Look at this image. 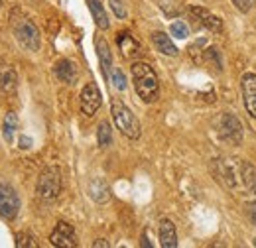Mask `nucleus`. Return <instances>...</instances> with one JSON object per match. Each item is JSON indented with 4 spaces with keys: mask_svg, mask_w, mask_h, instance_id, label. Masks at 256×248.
<instances>
[{
    "mask_svg": "<svg viewBox=\"0 0 256 248\" xmlns=\"http://www.w3.org/2000/svg\"><path fill=\"white\" fill-rule=\"evenodd\" d=\"M232 4L240 10V12H250L252 10V6H254V0H232Z\"/></svg>",
    "mask_w": 256,
    "mask_h": 248,
    "instance_id": "bb28decb",
    "label": "nucleus"
},
{
    "mask_svg": "<svg viewBox=\"0 0 256 248\" xmlns=\"http://www.w3.org/2000/svg\"><path fill=\"white\" fill-rule=\"evenodd\" d=\"M87 6H89V10H91V16H93V20H95L96 28L108 30L110 22H108V16H106V10H104L102 2H100V0H87Z\"/></svg>",
    "mask_w": 256,
    "mask_h": 248,
    "instance_id": "aec40b11",
    "label": "nucleus"
},
{
    "mask_svg": "<svg viewBox=\"0 0 256 248\" xmlns=\"http://www.w3.org/2000/svg\"><path fill=\"white\" fill-rule=\"evenodd\" d=\"M190 10H192L193 16H195L209 32H215V34H221V32H223V22H221L219 16L211 14L209 10H205V8H201V6H192Z\"/></svg>",
    "mask_w": 256,
    "mask_h": 248,
    "instance_id": "9b49d317",
    "label": "nucleus"
},
{
    "mask_svg": "<svg viewBox=\"0 0 256 248\" xmlns=\"http://www.w3.org/2000/svg\"><path fill=\"white\" fill-rule=\"evenodd\" d=\"M160 244L164 248H176L178 246V232H176V224L170 218H162L160 220Z\"/></svg>",
    "mask_w": 256,
    "mask_h": 248,
    "instance_id": "dca6fc26",
    "label": "nucleus"
},
{
    "mask_svg": "<svg viewBox=\"0 0 256 248\" xmlns=\"http://www.w3.org/2000/svg\"><path fill=\"white\" fill-rule=\"evenodd\" d=\"M240 89H242V100L246 112L256 118V75L254 73H244L240 77Z\"/></svg>",
    "mask_w": 256,
    "mask_h": 248,
    "instance_id": "9d476101",
    "label": "nucleus"
},
{
    "mask_svg": "<svg viewBox=\"0 0 256 248\" xmlns=\"http://www.w3.org/2000/svg\"><path fill=\"white\" fill-rule=\"evenodd\" d=\"M238 176H240V180H242V186L246 187V191L256 195V168L254 166H252L250 162H246V160H240V162H238Z\"/></svg>",
    "mask_w": 256,
    "mask_h": 248,
    "instance_id": "a211bd4d",
    "label": "nucleus"
},
{
    "mask_svg": "<svg viewBox=\"0 0 256 248\" xmlns=\"http://www.w3.org/2000/svg\"><path fill=\"white\" fill-rule=\"evenodd\" d=\"M152 44H154V48L164 54V56H170V58H178V48H176V44L172 42V38L168 36V34H164V32H154L152 34Z\"/></svg>",
    "mask_w": 256,
    "mask_h": 248,
    "instance_id": "f3484780",
    "label": "nucleus"
},
{
    "mask_svg": "<svg viewBox=\"0 0 256 248\" xmlns=\"http://www.w3.org/2000/svg\"><path fill=\"white\" fill-rule=\"evenodd\" d=\"M32 146V138H28V136H20V148L22 150H28Z\"/></svg>",
    "mask_w": 256,
    "mask_h": 248,
    "instance_id": "c85d7f7f",
    "label": "nucleus"
},
{
    "mask_svg": "<svg viewBox=\"0 0 256 248\" xmlns=\"http://www.w3.org/2000/svg\"><path fill=\"white\" fill-rule=\"evenodd\" d=\"M50 242L54 246L60 248H75L77 246V234L73 230V226L65 220H60L54 228V232L50 234Z\"/></svg>",
    "mask_w": 256,
    "mask_h": 248,
    "instance_id": "6e6552de",
    "label": "nucleus"
},
{
    "mask_svg": "<svg viewBox=\"0 0 256 248\" xmlns=\"http://www.w3.org/2000/svg\"><path fill=\"white\" fill-rule=\"evenodd\" d=\"M213 166H215V178L223 184L224 187H234V172L230 168V164L226 160H213Z\"/></svg>",
    "mask_w": 256,
    "mask_h": 248,
    "instance_id": "6ab92c4d",
    "label": "nucleus"
},
{
    "mask_svg": "<svg viewBox=\"0 0 256 248\" xmlns=\"http://www.w3.org/2000/svg\"><path fill=\"white\" fill-rule=\"evenodd\" d=\"M16 130H18V116H16V112H6L4 120H2V138H4L6 144L14 142Z\"/></svg>",
    "mask_w": 256,
    "mask_h": 248,
    "instance_id": "412c9836",
    "label": "nucleus"
},
{
    "mask_svg": "<svg viewBox=\"0 0 256 248\" xmlns=\"http://www.w3.org/2000/svg\"><path fill=\"white\" fill-rule=\"evenodd\" d=\"M95 50H96V56H98V62H100V67H102V73L108 79V75L112 71V54H110V48H108V44H106L104 38H100V36L96 38Z\"/></svg>",
    "mask_w": 256,
    "mask_h": 248,
    "instance_id": "2eb2a0df",
    "label": "nucleus"
},
{
    "mask_svg": "<svg viewBox=\"0 0 256 248\" xmlns=\"http://www.w3.org/2000/svg\"><path fill=\"white\" fill-rule=\"evenodd\" d=\"M36 193L44 199V201H54L58 199V195L62 193V174L58 168H46L36 184Z\"/></svg>",
    "mask_w": 256,
    "mask_h": 248,
    "instance_id": "20e7f679",
    "label": "nucleus"
},
{
    "mask_svg": "<svg viewBox=\"0 0 256 248\" xmlns=\"http://www.w3.org/2000/svg\"><path fill=\"white\" fill-rule=\"evenodd\" d=\"M246 215H248V218H250V222L256 226V201H250V203H246Z\"/></svg>",
    "mask_w": 256,
    "mask_h": 248,
    "instance_id": "cd10ccee",
    "label": "nucleus"
},
{
    "mask_svg": "<svg viewBox=\"0 0 256 248\" xmlns=\"http://www.w3.org/2000/svg\"><path fill=\"white\" fill-rule=\"evenodd\" d=\"M79 100H81V112L85 116H93L102 102V94H100V89L96 87V83H87L81 91Z\"/></svg>",
    "mask_w": 256,
    "mask_h": 248,
    "instance_id": "0eeeda50",
    "label": "nucleus"
},
{
    "mask_svg": "<svg viewBox=\"0 0 256 248\" xmlns=\"http://www.w3.org/2000/svg\"><path fill=\"white\" fill-rule=\"evenodd\" d=\"M252 244H254V246H256V238H254V240H252Z\"/></svg>",
    "mask_w": 256,
    "mask_h": 248,
    "instance_id": "2f4dec72",
    "label": "nucleus"
},
{
    "mask_svg": "<svg viewBox=\"0 0 256 248\" xmlns=\"http://www.w3.org/2000/svg\"><path fill=\"white\" fill-rule=\"evenodd\" d=\"M242 134H244V130H242L240 120L232 112H223L221 120H219V136L223 138L226 144L238 146L242 142Z\"/></svg>",
    "mask_w": 256,
    "mask_h": 248,
    "instance_id": "39448f33",
    "label": "nucleus"
},
{
    "mask_svg": "<svg viewBox=\"0 0 256 248\" xmlns=\"http://www.w3.org/2000/svg\"><path fill=\"white\" fill-rule=\"evenodd\" d=\"M108 81L118 89V91H124L126 89V79H124V73L120 69H112L110 75H108Z\"/></svg>",
    "mask_w": 256,
    "mask_h": 248,
    "instance_id": "b1692460",
    "label": "nucleus"
},
{
    "mask_svg": "<svg viewBox=\"0 0 256 248\" xmlns=\"http://www.w3.org/2000/svg\"><path fill=\"white\" fill-rule=\"evenodd\" d=\"M96 142H98L100 148H106V146L112 144V128L106 120H102L96 128Z\"/></svg>",
    "mask_w": 256,
    "mask_h": 248,
    "instance_id": "4be33fe9",
    "label": "nucleus"
},
{
    "mask_svg": "<svg viewBox=\"0 0 256 248\" xmlns=\"http://www.w3.org/2000/svg\"><path fill=\"white\" fill-rule=\"evenodd\" d=\"M16 246L36 248L38 246V242H36V238H34L30 232H18V234H16Z\"/></svg>",
    "mask_w": 256,
    "mask_h": 248,
    "instance_id": "393cba45",
    "label": "nucleus"
},
{
    "mask_svg": "<svg viewBox=\"0 0 256 248\" xmlns=\"http://www.w3.org/2000/svg\"><path fill=\"white\" fill-rule=\"evenodd\" d=\"M54 71H56V77L65 83V85H75L77 81V65L71 62V60H60V62L54 65Z\"/></svg>",
    "mask_w": 256,
    "mask_h": 248,
    "instance_id": "ddd939ff",
    "label": "nucleus"
},
{
    "mask_svg": "<svg viewBox=\"0 0 256 248\" xmlns=\"http://www.w3.org/2000/svg\"><path fill=\"white\" fill-rule=\"evenodd\" d=\"M18 211H20V197L16 189L6 182H0V217L12 220L16 218Z\"/></svg>",
    "mask_w": 256,
    "mask_h": 248,
    "instance_id": "423d86ee",
    "label": "nucleus"
},
{
    "mask_svg": "<svg viewBox=\"0 0 256 248\" xmlns=\"http://www.w3.org/2000/svg\"><path fill=\"white\" fill-rule=\"evenodd\" d=\"M18 87V75L10 63L0 62V91L6 94H12Z\"/></svg>",
    "mask_w": 256,
    "mask_h": 248,
    "instance_id": "f8f14e48",
    "label": "nucleus"
},
{
    "mask_svg": "<svg viewBox=\"0 0 256 248\" xmlns=\"http://www.w3.org/2000/svg\"><path fill=\"white\" fill-rule=\"evenodd\" d=\"M110 114H112V120L116 124V128L126 138H130V140L140 138V122H138L136 114L128 108L120 98H112V102H110Z\"/></svg>",
    "mask_w": 256,
    "mask_h": 248,
    "instance_id": "7ed1b4c3",
    "label": "nucleus"
},
{
    "mask_svg": "<svg viewBox=\"0 0 256 248\" xmlns=\"http://www.w3.org/2000/svg\"><path fill=\"white\" fill-rule=\"evenodd\" d=\"M130 73H132V83L138 96L144 102H156L160 96V81L152 65L144 62H134L130 67Z\"/></svg>",
    "mask_w": 256,
    "mask_h": 248,
    "instance_id": "f257e3e1",
    "label": "nucleus"
},
{
    "mask_svg": "<svg viewBox=\"0 0 256 248\" xmlns=\"http://www.w3.org/2000/svg\"><path fill=\"white\" fill-rule=\"evenodd\" d=\"M116 46H118L122 58H124V60H130V62L138 60V58L144 54L142 44H140L130 32H118V34H116Z\"/></svg>",
    "mask_w": 256,
    "mask_h": 248,
    "instance_id": "1a4fd4ad",
    "label": "nucleus"
},
{
    "mask_svg": "<svg viewBox=\"0 0 256 248\" xmlns=\"http://www.w3.org/2000/svg\"><path fill=\"white\" fill-rule=\"evenodd\" d=\"M0 8H2V0H0Z\"/></svg>",
    "mask_w": 256,
    "mask_h": 248,
    "instance_id": "473e14b6",
    "label": "nucleus"
},
{
    "mask_svg": "<svg viewBox=\"0 0 256 248\" xmlns=\"http://www.w3.org/2000/svg\"><path fill=\"white\" fill-rule=\"evenodd\" d=\"M93 246L95 248H98V246H104V248H108V242L106 240H102V238H98L96 242H93Z\"/></svg>",
    "mask_w": 256,
    "mask_h": 248,
    "instance_id": "c756f323",
    "label": "nucleus"
},
{
    "mask_svg": "<svg viewBox=\"0 0 256 248\" xmlns=\"http://www.w3.org/2000/svg\"><path fill=\"white\" fill-rule=\"evenodd\" d=\"M142 246H152V244L148 242V236H146V232L142 234Z\"/></svg>",
    "mask_w": 256,
    "mask_h": 248,
    "instance_id": "7c9ffc66",
    "label": "nucleus"
},
{
    "mask_svg": "<svg viewBox=\"0 0 256 248\" xmlns=\"http://www.w3.org/2000/svg\"><path fill=\"white\" fill-rule=\"evenodd\" d=\"M170 34H172L174 38H178V40H186V38L190 36V28H188L186 22L176 20V22H172V26H170Z\"/></svg>",
    "mask_w": 256,
    "mask_h": 248,
    "instance_id": "5701e85b",
    "label": "nucleus"
},
{
    "mask_svg": "<svg viewBox=\"0 0 256 248\" xmlns=\"http://www.w3.org/2000/svg\"><path fill=\"white\" fill-rule=\"evenodd\" d=\"M89 197L98 205L108 203L110 201V187H108V184L102 178H93L89 182Z\"/></svg>",
    "mask_w": 256,
    "mask_h": 248,
    "instance_id": "4468645a",
    "label": "nucleus"
},
{
    "mask_svg": "<svg viewBox=\"0 0 256 248\" xmlns=\"http://www.w3.org/2000/svg\"><path fill=\"white\" fill-rule=\"evenodd\" d=\"M10 26H12V34H14L16 42L22 48H26L28 52H38L40 50V46H42L40 30L28 16L14 10L12 16H10Z\"/></svg>",
    "mask_w": 256,
    "mask_h": 248,
    "instance_id": "f03ea898",
    "label": "nucleus"
},
{
    "mask_svg": "<svg viewBox=\"0 0 256 248\" xmlns=\"http://www.w3.org/2000/svg\"><path fill=\"white\" fill-rule=\"evenodd\" d=\"M108 6H110V10L114 12V16L116 18H120V20H124L126 18V8H124V4H122V0H108Z\"/></svg>",
    "mask_w": 256,
    "mask_h": 248,
    "instance_id": "a878e982",
    "label": "nucleus"
}]
</instances>
